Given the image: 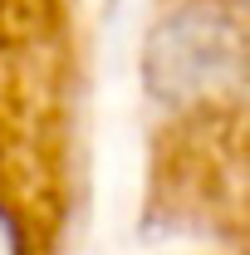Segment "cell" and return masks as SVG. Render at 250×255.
Segmentation results:
<instances>
[{"mask_svg":"<svg viewBox=\"0 0 250 255\" xmlns=\"http://www.w3.org/2000/svg\"><path fill=\"white\" fill-rule=\"evenodd\" d=\"M0 255H20V231H15L5 206H0Z\"/></svg>","mask_w":250,"mask_h":255,"instance_id":"obj_2","label":"cell"},{"mask_svg":"<svg viewBox=\"0 0 250 255\" xmlns=\"http://www.w3.org/2000/svg\"><path fill=\"white\" fill-rule=\"evenodd\" d=\"M167 74L177 79V84H191V79H206V74H216L221 54H226V30H221L216 20H206V15H191V20H177V25H167Z\"/></svg>","mask_w":250,"mask_h":255,"instance_id":"obj_1","label":"cell"}]
</instances>
